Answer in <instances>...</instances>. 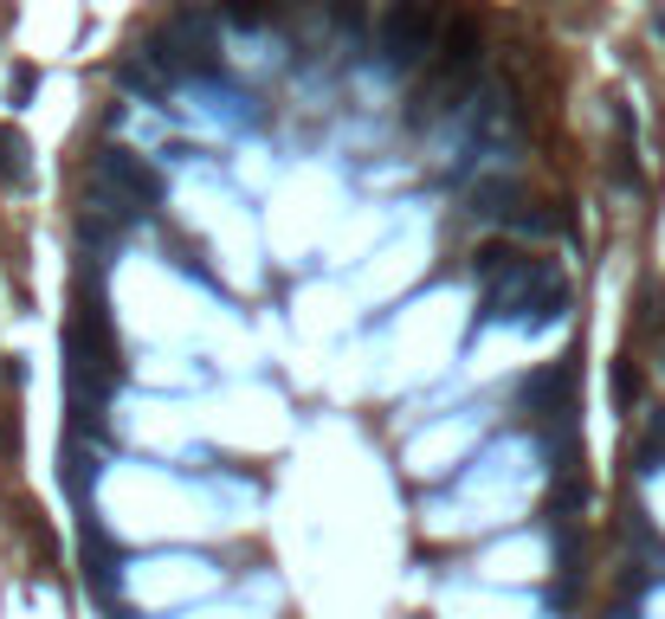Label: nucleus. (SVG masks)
Returning <instances> with one entry per match:
<instances>
[{"instance_id":"f8f14e48","label":"nucleus","mask_w":665,"mask_h":619,"mask_svg":"<svg viewBox=\"0 0 665 619\" xmlns=\"http://www.w3.org/2000/svg\"><path fill=\"white\" fill-rule=\"evenodd\" d=\"M272 7H278V0H226V20H233V26H265Z\"/></svg>"},{"instance_id":"1a4fd4ad","label":"nucleus","mask_w":665,"mask_h":619,"mask_svg":"<svg viewBox=\"0 0 665 619\" xmlns=\"http://www.w3.org/2000/svg\"><path fill=\"white\" fill-rule=\"evenodd\" d=\"M511 265H518V252H511V246H478V252H472V272L485 277V284H498Z\"/></svg>"},{"instance_id":"6e6552de","label":"nucleus","mask_w":665,"mask_h":619,"mask_svg":"<svg viewBox=\"0 0 665 619\" xmlns=\"http://www.w3.org/2000/svg\"><path fill=\"white\" fill-rule=\"evenodd\" d=\"M511 201H518V181H504V175H491V181L472 188V213H478V219H504Z\"/></svg>"},{"instance_id":"f03ea898","label":"nucleus","mask_w":665,"mask_h":619,"mask_svg":"<svg viewBox=\"0 0 665 619\" xmlns=\"http://www.w3.org/2000/svg\"><path fill=\"white\" fill-rule=\"evenodd\" d=\"M381 52H388L394 71L414 66L420 52H440V13L427 0H394L388 20H381Z\"/></svg>"},{"instance_id":"7ed1b4c3","label":"nucleus","mask_w":665,"mask_h":619,"mask_svg":"<svg viewBox=\"0 0 665 619\" xmlns=\"http://www.w3.org/2000/svg\"><path fill=\"white\" fill-rule=\"evenodd\" d=\"M478 66H485V33H478V20H446L440 52H434V78H440V84H465V78H478Z\"/></svg>"},{"instance_id":"4468645a","label":"nucleus","mask_w":665,"mask_h":619,"mask_svg":"<svg viewBox=\"0 0 665 619\" xmlns=\"http://www.w3.org/2000/svg\"><path fill=\"white\" fill-rule=\"evenodd\" d=\"M633 394H640V374H633V361H620V368H614V401L627 407Z\"/></svg>"},{"instance_id":"ddd939ff","label":"nucleus","mask_w":665,"mask_h":619,"mask_svg":"<svg viewBox=\"0 0 665 619\" xmlns=\"http://www.w3.org/2000/svg\"><path fill=\"white\" fill-rule=\"evenodd\" d=\"M7 91H13V104H26V97L39 91V71H33V66H13V78H7Z\"/></svg>"},{"instance_id":"423d86ee","label":"nucleus","mask_w":665,"mask_h":619,"mask_svg":"<svg viewBox=\"0 0 665 619\" xmlns=\"http://www.w3.org/2000/svg\"><path fill=\"white\" fill-rule=\"evenodd\" d=\"M518 401H523V413H536V419H569V361L530 374L518 388Z\"/></svg>"},{"instance_id":"9b49d317","label":"nucleus","mask_w":665,"mask_h":619,"mask_svg":"<svg viewBox=\"0 0 665 619\" xmlns=\"http://www.w3.org/2000/svg\"><path fill=\"white\" fill-rule=\"evenodd\" d=\"M91 478H97V459H91L84 445H72V452H66V484L84 497V490H91Z\"/></svg>"},{"instance_id":"9d476101","label":"nucleus","mask_w":665,"mask_h":619,"mask_svg":"<svg viewBox=\"0 0 665 619\" xmlns=\"http://www.w3.org/2000/svg\"><path fill=\"white\" fill-rule=\"evenodd\" d=\"M0 181H13V188L26 181V142L7 136V130H0Z\"/></svg>"},{"instance_id":"f257e3e1","label":"nucleus","mask_w":665,"mask_h":619,"mask_svg":"<svg viewBox=\"0 0 665 619\" xmlns=\"http://www.w3.org/2000/svg\"><path fill=\"white\" fill-rule=\"evenodd\" d=\"M569 310V284L536 265V259H518L498 284H485V317H518V323H556Z\"/></svg>"},{"instance_id":"0eeeda50","label":"nucleus","mask_w":665,"mask_h":619,"mask_svg":"<svg viewBox=\"0 0 665 619\" xmlns=\"http://www.w3.org/2000/svg\"><path fill=\"white\" fill-rule=\"evenodd\" d=\"M117 84H123V91H136V97H168V84H175V78L155 66L149 52H136V59H123V66H117Z\"/></svg>"},{"instance_id":"39448f33","label":"nucleus","mask_w":665,"mask_h":619,"mask_svg":"<svg viewBox=\"0 0 665 619\" xmlns=\"http://www.w3.org/2000/svg\"><path fill=\"white\" fill-rule=\"evenodd\" d=\"M162 26H168V33H181V39L194 46V59H201V78H214V71H221V59H214V46H221V20H214L207 7H175Z\"/></svg>"},{"instance_id":"20e7f679","label":"nucleus","mask_w":665,"mask_h":619,"mask_svg":"<svg viewBox=\"0 0 665 619\" xmlns=\"http://www.w3.org/2000/svg\"><path fill=\"white\" fill-rule=\"evenodd\" d=\"M97 181H110L117 194H130L136 206H155V201H162V175L149 168L143 155L117 148V142H104V148H97Z\"/></svg>"},{"instance_id":"2eb2a0df","label":"nucleus","mask_w":665,"mask_h":619,"mask_svg":"<svg viewBox=\"0 0 665 619\" xmlns=\"http://www.w3.org/2000/svg\"><path fill=\"white\" fill-rule=\"evenodd\" d=\"M330 7H336V20H343V26H356V13H363V0H330Z\"/></svg>"}]
</instances>
